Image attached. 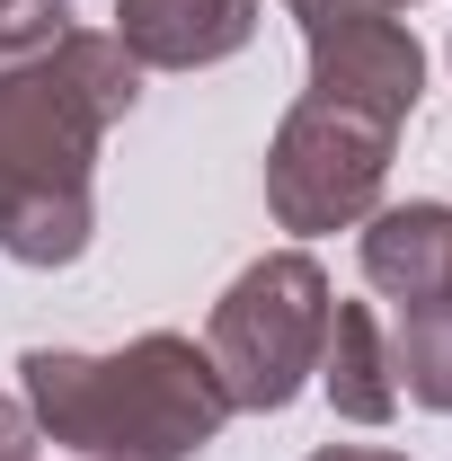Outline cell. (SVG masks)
<instances>
[{
	"instance_id": "6da1fadb",
	"label": "cell",
	"mask_w": 452,
	"mask_h": 461,
	"mask_svg": "<svg viewBox=\"0 0 452 461\" xmlns=\"http://www.w3.org/2000/svg\"><path fill=\"white\" fill-rule=\"evenodd\" d=\"M142 98V62L98 27L0 62V258L71 267L98 230V142Z\"/></svg>"
},
{
	"instance_id": "30bf717a",
	"label": "cell",
	"mask_w": 452,
	"mask_h": 461,
	"mask_svg": "<svg viewBox=\"0 0 452 461\" xmlns=\"http://www.w3.org/2000/svg\"><path fill=\"white\" fill-rule=\"evenodd\" d=\"M62 27H71V0H0V62L45 54Z\"/></svg>"
},
{
	"instance_id": "8fae6325",
	"label": "cell",
	"mask_w": 452,
	"mask_h": 461,
	"mask_svg": "<svg viewBox=\"0 0 452 461\" xmlns=\"http://www.w3.org/2000/svg\"><path fill=\"white\" fill-rule=\"evenodd\" d=\"M0 461H36V417L0 391Z\"/></svg>"
},
{
	"instance_id": "52a82bcc",
	"label": "cell",
	"mask_w": 452,
	"mask_h": 461,
	"mask_svg": "<svg viewBox=\"0 0 452 461\" xmlns=\"http://www.w3.org/2000/svg\"><path fill=\"white\" fill-rule=\"evenodd\" d=\"M364 276L391 302H435L452 293V204H391L364 213Z\"/></svg>"
},
{
	"instance_id": "ba28073f",
	"label": "cell",
	"mask_w": 452,
	"mask_h": 461,
	"mask_svg": "<svg viewBox=\"0 0 452 461\" xmlns=\"http://www.w3.org/2000/svg\"><path fill=\"white\" fill-rule=\"evenodd\" d=\"M338 417L355 426H391L399 417V382H391V338L364 302H329V346H320V373H311Z\"/></svg>"
},
{
	"instance_id": "7a4b0ae2",
	"label": "cell",
	"mask_w": 452,
	"mask_h": 461,
	"mask_svg": "<svg viewBox=\"0 0 452 461\" xmlns=\"http://www.w3.org/2000/svg\"><path fill=\"white\" fill-rule=\"evenodd\" d=\"M27 417L89 461H195L231 417V391L213 355L177 329L115 346V355H71V346H27L18 355Z\"/></svg>"
},
{
	"instance_id": "7c38bea8",
	"label": "cell",
	"mask_w": 452,
	"mask_h": 461,
	"mask_svg": "<svg viewBox=\"0 0 452 461\" xmlns=\"http://www.w3.org/2000/svg\"><path fill=\"white\" fill-rule=\"evenodd\" d=\"M311 461H408V453H382V444H320Z\"/></svg>"
},
{
	"instance_id": "277c9868",
	"label": "cell",
	"mask_w": 452,
	"mask_h": 461,
	"mask_svg": "<svg viewBox=\"0 0 452 461\" xmlns=\"http://www.w3.org/2000/svg\"><path fill=\"white\" fill-rule=\"evenodd\" d=\"M391 124L329 98H293V115L267 142V204L284 230H346L382 204V177H391Z\"/></svg>"
},
{
	"instance_id": "3957f363",
	"label": "cell",
	"mask_w": 452,
	"mask_h": 461,
	"mask_svg": "<svg viewBox=\"0 0 452 461\" xmlns=\"http://www.w3.org/2000/svg\"><path fill=\"white\" fill-rule=\"evenodd\" d=\"M329 276L311 249H276L258 267H240L231 293L213 302V329H204V355L222 373L231 408L249 417H276L311 391L320 373V346H329Z\"/></svg>"
},
{
	"instance_id": "4fadbf2b",
	"label": "cell",
	"mask_w": 452,
	"mask_h": 461,
	"mask_svg": "<svg viewBox=\"0 0 452 461\" xmlns=\"http://www.w3.org/2000/svg\"><path fill=\"white\" fill-rule=\"evenodd\" d=\"M293 18H311V9H408V0H284Z\"/></svg>"
},
{
	"instance_id": "5b68a950",
	"label": "cell",
	"mask_w": 452,
	"mask_h": 461,
	"mask_svg": "<svg viewBox=\"0 0 452 461\" xmlns=\"http://www.w3.org/2000/svg\"><path fill=\"white\" fill-rule=\"evenodd\" d=\"M302 45H311V89L302 98L355 107L373 124H391V133L426 98V54H417V36L399 27L391 9H311Z\"/></svg>"
},
{
	"instance_id": "9c48e42d",
	"label": "cell",
	"mask_w": 452,
	"mask_h": 461,
	"mask_svg": "<svg viewBox=\"0 0 452 461\" xmlns=\"http://www.w3.org/2000/svg\"><path fill=\"white\" fill-rule=\"evenodd\" d=\"M391 382L417 408L452 417V293L435 302H399V329H391Z\"/></svg>"
},
{
	"instance_id": "5bb4252c",
	"label": "cell",
	"mask_w": 452,
	"mask_h": 461,
	"mask_svg": "<svg viewBox=\"0 0 452 461\" xmlns=\"http://www.w3.org/2000/svg\"><path fill=\"white\" fill-rule=\"evenodd\" d=\"M80 461H89V453H80Z\"/></svg>"
},
{
	"instance_id": "8992f818",
	"label": "cell",
	"mask_w": 452,
	"mask_h": 461,
	"mask_svg": "<svg viewBox=\"0 0 452 461\" xmlns=\"http://www.w3.org/2000/svg\"><path fill=\"white\" fill-rule=\"evenodd\" d=\"M258 9L267 0H115L107 36L142 71H204V62H231L258 36Z\"/></svg>"
}]
</instances>
